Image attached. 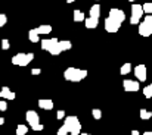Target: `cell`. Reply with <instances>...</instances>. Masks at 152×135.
<instances>
[{
    "instance_id": "4316f807",
    "label": "cell",
    "mask_w": 152,
    "mask_h": 135,
    "mask_svg": "<svg viewBox=\"0 0 152 135\" xmlns=\"http://www.w3.org/2000/svg\"><path fill=\"white\" fill-rule=\"evenodd\" d=\"M7 110V103L4 101V98H0V112Z\"/></svg>"
},
{
    "instance_id": "9c48e42d",
    "label": "cell",
    "mask_w": 152,
    "mask_h": 135,
    "mask_svg": "<svg viewBox=\"0 0 152 135\" xmlns=\"http://www.w3.org/2000/svg\"><path fill=\"white\" fill-rule=\"evenodd\" d=\"M134 77L137 78V81H146V77H148L146 66L145 65H137L134 68Z\"/></svg>"
},
{
    "instance_id": "7c38bea8",
    "label": "cell",
    "mask_w": 152,
    "mask_h": 135,
    "mask_svg": "<svg viewBox=\"0 0 152 135\" xmlns=\"http://www.w3.org/2000/svg\"><path fill=\"white\" fill-rule=\"evenodd\" d=\"M0 91H1V98H4V100H15V97H16L15 92L9 87H1Z\"/></svg>"
},
{
    "instance_id": "ac0fdd59",
    "label": "cell",
    "mask_w": 152,
    "mask_h": 135,
    "mask_svg": "<svg viewBox=\"0 0 152 135\" xmlns=\"http://www.w3.org/2000/svg\"><path fill=\"white\" fill-rule=\"evenodd\" d=\"M36 30H37V32H39L40 35H42V34H45V35H46V34H50L52 32V27L50 25H40V27H37Z\"/></svg>"
},
{
    "instance_id": "e575fe53",
    "label": "cell",
    "mask_w": 152,
    "mask_h": 135,
    "mask_svg": "<svg viewBox=\"0 0 152 135\" xmlns=\"http://www.w3.org/2000/svg\"><path fill=\"white\" fill-rule=\"evenodd\" d=\"M143 135H152L151 131H148V132H143Z\"/></svg>"
},
{
    "instance_id": "52a82bcc",
    "label": "cell",
    "mask_w": 152,
    "mask_h": 135,
    "mask_svg": "<svg viewBox=\"0 0 152 135\" xmlns=\"http://www.w3.org/2000/svg\"><path fill=\"white\" fill-rule=\"evenodd\" d=\"M120 27H121V24L120 22H117V21H114L112 18H106L105 19V30L108 31V32H117L118 30H120Z\"/></svg>"
},
{
    "instance_id": "d590c367",
    "label": "cell",
    "mask_w": 152,
    "mask_h": 135,
    "mask_svg": "<svg viewBox=\"0 0 152 135\" xmlns=\"http://www.w3.org/2000/svg\"><path fill=\"white\" fill-rule=\"evenodd\" d=\"M75 0H66V3H74Z\"/></svg>"
},
{
    "instance_id": "8d00e7d4",
    "label": "cell",
    "mask_w": 152,
    "mask_h": 135,
    "mask_svg": "<svg viewBox=\"0 0 152 135\" xmlns=\"http://www.w3.org/2000/svg\"><path fill=\"white\" fill-rule=\"evenodd\" d=\"M81 135H90V134H86V132H83V134H81Z\"/></svg>"
},
{
    "instance_id": "9a60e30c",
    "label": "cell",
    "mask_w": 152,
    "mask_h": 135,
    "mask_svg": "<svg viewBox=\"0 0 152 135\" xmlns=\"http://www.w3.org/2000/svg\"><path fill=\"white\" fill-rule=\"evenodd\" d=\"M28 38H30V41H31V43H39V41H40V34L37 32V30H36V28L28 31Z\"/></svg>"
},
{
    "instance_id": "2e32d148",
    "label": "cell",
    "mask_w": 152,
    "mask_h": 135,
    "mask_svg": "<svg viewBox=\"0 0 152 135\" xmlns=\"http://www.w3.org/2000/svg\"><path fill=\"white\" fill-rule=\"evenodd\" d=\"M90 18H96V19H99V16H101V6L99 4H93L92 7H90Z\"/></svg>"
},
{
    "instance_id": "836d02e7",
    "label": "cell",
    "mask_w": 152,
    "mask_h": 135,
    "mask_svg": "<svg viewBox=\"0 0 152 135\" xmlns=\"http://www.w3.org/2000/svg\"><path fill=\"white\" fill-rule=\"evenodd\" d=\"M3 123H4V119H3V118H0V126H1Z\"/></svg>"
},
{
    "instance_id": "d4e9b609",
    "label": "cell",
    "mask_w": 152,
    "mask_h": 135,
    "mask_svg": "<svg viewBox=\"0 0 152 135\" xmlns=\"http://www.w3.org/2000/svg\"><path fill=\"white\" fill-rule=\"evenodd\" d=\"M143 95H145L146 98H151L152 97V90H151V87H149V85L143 88Z\"/></svg>"
},
{
    "instance_id": "277c9868",
    "label": "cell",
    "mask_w": 152,
    "mask_h": 135,
    "mask_svg": "<svg viewBox=\"0 0 152 135\" xmlns=\"http://www.w3.org/2000/svg\"><path fill=\"white\" fill-rule=\"evenodd\" d=\"M139 35H142V37L152 35V15H146L143 18V22L139 24Z\"/></svg>"
},
{
    "instance_id": "83f0119b",
    "label": "cell",
    "mask_w": 152,
    "mask_h": 135,
    "mask_svg": "<svg viewBox=\"0 0 152 135\" xmlns=\"http://www.w3.org/2000/svg\"><path fill=\"white\" fill-rule=\"evenodd\" d=\"M68 134H69V132H68V129H66V128L62 125V126L58 129V134H56V135H68Z\"/></svg>"
},
{
    "instance_id": "cb8c5ba5",
    "label": "cell",
    "mask_w": 152,
    "mask_h": 135,
    "mask_svg": "<svg viewBox=\"0 0 152 135\" xmlns=\"http://www.w3.org/2000/svg\"><path fill=\"white\" fill-rule=\"evenodd\" d=\"M92 115H93L95 119H101L102 118V110L101 109H93V110H92Z\"/></svg>"
},
{
    "instance_id": "d6a6232c",
    "label": "cell",
    "mask_w": 152,
    "mask_h": 135,
    "mask_svg": "<svg viewBox=\"0 0 152 135\" xmlns=\"http://www.w3.org/2000/svg\"><path fill=\"white\" fill-rule=\"evenodd\" d=\"M132 135H140V134H139V131L134 129V131H132Z\"/></svg>"
},
{
    "instance_id": "484cf974",
    "label": "cell",
    "mask_w": 152,
    "mask_h": 135,
    "mask_svg": "<svg viewBox=\"0 0 152 135\" xmlns=\"http://www.w3.org/2000/svg\"><path fill=\"white\" fill-rule=\"evenodd\" d=\"M6 22H7V16H6L4 13H0V28H1V27H4V25H6Z\"/></svg>"
},
{
    "instance_id": "d6986e66",
    "label": "cell",
    "mask_w": 152,
    "mask_h": 135,
    "mask_svg": "<svg viewBox=\"0 0 152 135\" xmlns=\"http://www.w3.org/2000/svg\"><path fill=\"white\" fill-rule=\"evenodd\" d=\"M59 47H61V50L62 51H66V50H69L72 44H71V41H68V40H61L59 41Z\"/></svg>"
},
{
    "instance_id": "5bb4252c",
    "label": "cell",
    "mask_w": 152,
    "mask_h": 135,
    "mask_svg": "<svg viewBox=\"0 0 152 135\" xmlns=\"http://www.w3.org/2000/svg\"><path fill=\"white\" fill-rule=\"evenodd\" d=\"M84 25H86V28H89V30H95L98 25H99V19H96V18H86V21H84Z\"/></svg>"
},
{
    "instance_id": "30bf717a",
    "label": "cell",
    "mask_w": 152,
    "mask_h": 135,
    "mask_svg": "<svg viewBox=\"0 0 152 135\" xmlns=\"http://www.w3.org/2000/svg\"><path fill=\"white\" fill-rule=\"evenodd\" d=\"M25 119H27L28 125H31V126H34V125L40 123V118H39V113H37V112H34V110H28V112L25 113Z\"/></svg>"
},
{
    "instance_id": "f546056e",
    "label": "cell",
    "mask_w": 152,
    "mask_h": 135,
    "mask_svg": "<svg viewBox=\"0 0 152 135\" xmlns=\"http://www.w3.org/2000/svg\"><path fill=\"white\" fill-rule=\"evenodd\" d=\"M31 129H33V131H43V129H45V126H43L42 123H37V125L31 126Z\"/></svg>"
},
{
    "instance_id": "7402d4cb",
    "label": "cell",
    "mask_w": 152,
    "mask_h": 135,
    "mask_svg": "<svg viewBox=\"0 0 152 135\" xmlns=\"http://www.w3.org/2000/svg\"><path fill=\"white\" fill-rule=\"evenodd\" d=\"M151 118H152V112H148L146 109H142V110H140V119L148 121V119H151Z\"/></svg>"
},
{
    "instance_id": "74e56055",
    "label": "cell",
    "mask_w": 152,
    "mask_h": 135,
    "mask_svg": "<svg viewBox=\"0 0 152 135\" xmlns=\"http://www.w3.org/2000/svg\"><path fill=\"white\" fill-rule=\"evenodd\" d=\"M129 1H136V0H129Z\"/></svg>"
},
{
    "instance_id": "7a4b0ae2",
    "label": "cell",
    "mask_w": 152,
    "mask_h": 135,
    "mask_svg": "<svg viewBox=\"0 0 152 135\" xmlns=\"http://www.w3.org/2000/svg\"><path fill=\"white\" fill-rule=\"evenodd\" d=\"M64 126L68 129V132L71 135H80V132H81V123H80L77 116H66Z\"/></svg>"
},
{
    "instance_id": "6da1fadb",
    "label": "cell",
    "mask_w": 152,
    "mask_h": 135,
    "mask_svg": "<svg viewBox=\"0 0 152 135\" xmlns=\"http://www.w3.org/2000/svg\"><path fill=\"white\" fill-rule=\"evenodd\" d=\"M87 77V71L86 69H78V68H68L64 72V78L69 82H80Z\"/></svg>"
},
{
    "instance_id": "f35d334b",
    "label": "cell",
    "mask_w": 152,
    "mask_h": 135,
    "mask_svg": "<svg viewBox=\"0 0 152 135\" xmlns=\"http://www.w3.org/2000/svg\"><path fill=\"white\" fill-rule=\"evenodd\" d=\"M0 98H1V91H0Z\"/></svg>"
},
{
    "instance_id": "e0dca14e",
    "label": "cell",
    "mask_w": 152,
    "mask_h": 135,
    "mask_svg": "<svg viewBox=\"0 0 152 135\" xmlns=\"http://www.w3.org/2000/svg\"><path fill=\"white\" fill-rule=\"evenodd\" d=\"M72 19L75 21V22H83V21H86V18H84V13L81 12V10H74L72 12Z\"/></svg>"
},
{
    "instance_id": "603a6c76",
    "label": "cell",
    "mask_w": 152,
    "mask_h": 135,
    "mask_svg": "<svg viewBox=\"0 0 152 135\" xmlns=\"http://www.w3.org/2000/svg\"><path fill=\"white\" fill-rule=\"evenodd\" d=\"M142 7H143V12L146 15H152V1H148V3L142 4Z\"/></svg>"
},
{
    "instance_id": "ffe728a7",
    "label": "cell",
    "mask_w": 152,
    "mask_h": 135,
    "mask_svg": "<svg viewBox=\"0 0 152 135\" xmlns=\"http://www.w3.org/2000/svg\"><path fill=\"white\" fill-rule=\"evenodd\" d=\"M130 71H132V65L130 63H124L121 66V69H120V74L121 75H127V74H130Z\"/></svg>"
},
{
    "instance_id": "4dcf8cb0",
    "label": "cell",
    "mask_w": 152,
    "mask_h": 135,
    "mask_svg": "<svg viewBox=\"0 0 152 135\" xmlns=\"http://www.w3.org/2000/svg\"><path fill=\"white\" fill-rule=\"evenodd\" d=\"M56 118H58L59 121H61V119H65V112H64V110H59V112L56 113Z\"/></svg>"
},
{
    "instance_id": "5b68a950",
    "label": "cell",
    "mask_w": 152,
    "mask_h": 135,
    "mask_svg": "<svg viewBox=\"0 0 152 135\" xmlns=\"http://www.w3.org/2000/svg\"><path fill=\"white\" fill-rule=\"evenodd\" d=\"M143 7L142 4H133L132 6V18H130V24L132 25H137L140 24V18L143 16Z\"/></svg>"
},
{
    "instance_id": "8992f818",
    "label": "cell",
    "mask_w": 152,
    "mask_h": 135,
    "mask_svg": "<svg viewBox=\"0 0 152 135\" xmlns=\"http://www.w3.org/2000/svg\"><path fill=\"white\" fill-rule=\"evenodd\" d=\"M108 16H109V18H112L114 21L120 22V24H123V22L126 21V13H124L123 10L117 9V7H112V9L109 10V15H108Z\"/></svg>"
},
{
    "instance_id": "f1b7e54d",
    "label": "cell",
    "mask_w": 152,
    "mask_h": 135,
    "mask_svg": "<svg viewBox=\"0 0 152 135\" xmlns=\"http://www.w3.org/2000/svg\"><path fill=\"white\" fill-rule=\"evenodd\" d=\"M9 47H10V44H9V40L3 38V40H1V48H3V50H9Z\"/></svg>"
},
{
    "instance_id": "1f68e13d",
    "label": "cell",
    "mask_w": 152,
    "mask_h": 135,
    "mask_svg": "<svg viewBox=\"0 0 152 135\" xmlns=\"http://www.w3.org/2000/svg\"><path fill=\"white\" fill-rule=\"evenodd\" d=\"M31 74H33V75H40V74H42V69H39V68L36 69V68H34V69L31 71Z\"/></svg>"
},
{
    "instance_id": "44dd1931",
    "label": "cell",
    "mask_w": 152,
    "mask_h": 135,
    "mask_svg": "<svg viewBox=\"0 0 152 135\" xmlns=\"http://www.w3.org/2000/svg\"><path fill=\"white\" fill-rule=\"evenodd\" d=\"M27 132H28L27 125H18L16 126V135H27Z\"/></svg>"
},
{
    "instance_id": "ab89813d",
    "label": "cell",
    "mask_w": 152,
    "mask_h": 135,
    "mask_svg": "<svg viewBox=\"0 0 152 135\" xmlns=\"http://www.w3.org/2000/svg\"><path fill=\"white\" fill-rule=\"evenodd\" d=\"M149 87H151V90H152V84H151V85H149Z\"/></svg>"
},
{
    "instance_id": "8fae6325",
    "label": "cell",
    "mask_w": 152,
    "mask_h": 135,
    "mask_svg": "<svg viewBox=\"0 0 152 135\" xmlns=\"http://www.w3.org/2000/svg\"><path fill=\"white\" fill-rule=\"evenodd\" d=\"M58 38H46V40H42V48L46 50V51H50V48L53 47L55 44H58Z\"/></svg>"
},
{
    "instance_id": "4fadbf2b",
    "label": "cell",
    "mask_w": 152,
    "mask_h": 135,
    "mask_svg": "<svg viewBox=\"0 0 152 135\" xmlns=\"http://www.w3.org/2000/svg\"><path fill=\"white\" fill-rule=\"evenodd\" d=\"M39 107L43 109V110H52L53 109V101L48 100V98H42V100H39Z\"/></svg>"
},
{
    "instance_id": "ba28073f",
    "label": "cell",
    "mask_w": 152,
    "mask_h": 135,
    "mask_svg": "<svg viewBox=\"0 0 152 135\" xmlns=\"http://www.w3.org/2000/svg\"><path fill=\"white\" fill-rule=\"evenodd\" d=\"M123 87H124V90L129 91V92H136V91L140 90L139 81H133V79H124L123 81Z\"/></svg>"
},
{
    "instance_id": "3957f363",
    "label": "cell",
    "mask_w": 152,
    "mask_h": 135,
    "mask_svg": "<svg viewBox=\"0 0 152 135\" xmlns=\"http://www.w3.org/2000/svg\"><path fill=\"white\" fill-rule=\"evenodd\" d=\"M34 60V54L33 53H18L12 57V63L16 66H27Z\"/></svg>"
}]
</instances>
